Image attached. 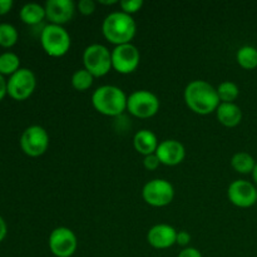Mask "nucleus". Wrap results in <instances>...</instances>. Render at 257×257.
<instances>
[{"label": "nucleus", "instance_id": "1", "mask_svg": "<svg viewBox=\"0 0 257 257\" xmlns=\"http://www.w3.org/2000/svg\"><path fill=\"white\" fill-rule=\"evenodd\" d=\"M183 98L192 112L200 115H207L216 112L220 105L217 89L206 80H192L185 88Z\"/></svg>", "mask_w": 257, "mask_h": 257}, {"label": "nucleus", "instance_id": "2", "mask_svg": "<svg viewBox=\"0 0 257 257\" xmlns=\"http://www.w3.org/2000/svg\"><path fill=\"white\" fill-rule=\"evenodd\" d=\"M102 32L105 39L117 47V45L131 43L137 33V24L132 15L125 14L119 10V12L110 13L104 18Z\"/></svg>", "mask_w": 257, "mask_h": 257}, {"label": "nucleus", "instance_id": "3", "mask_svg": "<svg viewBox=\"0 0 257 257\" xmlns=\"http://www.w3.org/2000/svg\"><path fill=\"white\" fill-rule=\"evenodd\" d=\"M128 95L117 85L104 84L92 94V104L97 112L108 117H117L127 110Z\"/></svg>", "mask_w": 257, "mask_h": 257}, {"label": "nucleus", "instance_id": "4", "mask_svg": "<svg viewBox=\"0 0 257 257\" xmlns=\"http://www.w3.org/2000/svg\"><path fill=\"white\" fill-rule=\"evenodd\" d=\"M40 44L48 55L60 58L67 54L70 49L72 40L64 27L49 23L40 32Z\"/></svg>", "mask_w": 257, "mask_h": 257}, {"label": "nucleus", "instance_id": "5", "mask_svg": "<svg viewBox=\"0 0 257 257\" xmlns=\"http://www.w3.org/2000/svg\"><path fill=\"white\" fill-rule=\"evenodd\" d=\"M83 64L93 77H104L112 69V50L105 45L94 43L83 52Z\"/></svg>", "mask_w": 257, "mask_h": 257}, {"label": "nucleus", "instance_id": "6", "mask_svg": "<svg viewBox=\"0 0 257 257\" xmlns=\"http://www.w3.org/2000/svg\"><path fill=\"white\" fill-rule=\"evenodd\" d=\"M160 98L155 93L146 89L135 90L128 95L127 110L135 117L146 119L157 114L160 110Z\"/></svg>", "mask_w": 257, "mask_h": 257}, {"label": "nucleus", "instance_id": "7", "mask_svg": "<svg viewBox=\"0 0 257 257\" xmlns=\"http://www.w3.org/2000/svg\"><path fill=\"white\" fill-rule=\"evenodd\" d=\"M19 145L23 152L29 157H40L49 148V135L42 125H29L23 131Z\"/></svg>", "mask_w": 257, "mask_h": 257}, {"label": "nucleus", "instance_id": "8", "mask_svg": "<svg viewBox=\"0 0 257 257\" xmlns=\"http://www.w3.org/2000/svg\"><path fill=\"white\" fill-rule=\"evenodd\" d=\"M142 197L145 202L152 207H165L175 198V188L170 181L155 178L143 186Z\"/></svg>", "mask_w": 257, "mask_h": 257}, {"label": "nucleus", "instance_id": "9", "mask_svg": "<svg viewBox=\"0 0 257 257\" xmlns=\"http://www.w3.org/2000/svg\"><path fill=\"white\" fill-rule=\"evenodd\" d=\"M8 95L14 100H25L37 88V77L29 68H20L8 79Z\"/></svg>", "mask_w": 257, "mask_h": 257}, {"label": "nucleus", "instance_id": "10", "mask_svg": "<svg viewBox=\"0 0 257 257\" xmlns=\"http://www.w3.org/2000/svg\"><path fill=\"white\" fill-rule=\"evenodd\" d=\"M48 245L55 257H72L78 248V238L69 227L60 226L50 232Z\"/></svg>", "mask_w": 257, "mask_h": 257}, {"label": "nucleus", "instance_id": "11", "mask_svg": "<svg viewBox=\"0 0 257 257\" xmlns=\"http://www.w3.org/2000/svg\"><path fill=\"white\" fill-rule=\"evenodd\" d=\"M140 49L132 43L117 45L112 50V67L120 74L133 73L140 65Z\"/></svg>", "mask_w": 257, "mask_h": 257}, {"label": "nucleus", "instance_id": "12", "mask_svg": "<svg viewBox=\"0 0 257 257\" xmlns=\"http://www.w3.org/2000/svg\"><path fill=\"white\" fill-rule=\"evenodd\" d=\"M227 197L232 205L240 208L252 207L257 202V190L251 182L236 180L227 188Z\"/></svg>", "mask_w": 257, "mask_h": 257}, {"label": "nucleus", "instance_id": "13", "mask_svg": "<svg viewBox=\"0 0 257 257\" xmlns=\"http://www.w3.org/2000/svg\"><path fill=\"white\" fill-rule=\"evenodd\" d=\"M44 8L50 24L62 27L73 19L75 13V4L73 0H48Z\"/></svg>", "mask_w": 257, "mask_h": 257}, {"label": "nucleus", "instance_id": "14", "mask_svg": "<svg viewBox=\"0 0 257 257\" xmlns=\"http://www.w3.org/2000/svg\"><path fill=\"white\" fill-rule=\"evenodd\" d=\"M177 231L173 226L167 223H158L150 228L147 233V241L153 248L157 250H166L172 247L176 243Z\"/></svg>", "mask_w": 257, "mask_h": 257}, {"label": "nucleus", "instance_id": "15", "mask_svg": "<svg viewBox=\"0 0 257 257\" xmlns=\"http://www.w3.org/2000/svg\"><path fill=\"white\" fill-rule=\"evenodd\" d=\"M156 155L160 158L161 165L177 166L185 160V146L176 140H165L158 145Z\"/></svg>", "mask_w": 257, "mask_h": 257}, {"label": "nucleus", "instance_id": "16", "mask_svg": "<svg viewBox=\"0 0 257 257\" xmlns=\"http://www.w3.org/2000/svg\"><path fill=\"white\" fill-rule=\"evenodd\" d=\"M160 141H158L157 136L150 130H141L133 137V146L135 150L137 151L140 155L150 156L156 153L157 151Z\"/></svg>", "mask_w": 257, "mask_h": 257}, {"label": "nucleus", "instance_id": "17", "mask_svg": "<svg viewBox=\"0 0 257 257\" xmlns=\"http://www.w3.org/2000/svg\"><path fill=\"white\" fill-rule=\"evenodd\" d=\"M218 122L228 128L236 127L242 120V110L236 103H220L216 109Z\"/></svg>", "mask_w": 257, "mask_h": 257}, {"label": "nucleus", "instance_id": "18", "mask_svg": "<svg viewBox=\"0 0 257 257\" xmlns=\"http://www.w3.org/2000/svg\"><path fill=\"white\" fill-rule=\"evenodd\" d=\"M20 20L27 25H38L47 18L44 5L39 3H27L19 12Z\"/></svg>", "mask_w": 257, "mask_h": 257}, {"label": "nucleus", "instance_id": "19", "mask_svg": "<svg viewBox=\"0 0 257 257\" xmlns=\"http://www.w3.org/2000/svg\"><path fill=\"white\" fill-rule=\"evenodd\" d=\"M256 163L255 158L247 152H237L231 158V167L241 175L252 173Z\"/></svg>", "mask_w": 257, "mask_h": 257}, {"label": "nucleus", "instance_id": "20", "mask_svg": "<svg viewBox=\"0 0 257 257\" xmlns=\"http://www.w3.org/2000/svg\"><path fill=\"white\" fill-rule=\"evenodd\" d=\"M236 60L243 69H255L257 68V49L252 45H243L236 53Z\"/></svg>", "mask_w": 257, "mask_h": 257}, {"label": "nucleus", "instance_id": "21", "mask_svg": "<svg viewBox=\"0 0 257 257\" xmlns=\"http://www.w3.org/2000/svg\"><path fill=\"white\" fill-rule=\"evenodd\" d=\"M20 69V58L14 52H4L0 54V74L13 75Z\"/></svg>", "mask_w": 257, "mask_h": 257}, {"label": "nucleus", "instance_id": "22", "mask_svg": "<svg viewBox=\"0 0 257 257\" xmlns=\"http://www.w3.org/2000/svg\"><path fill=\"white\" fill-rule=\"evenodd\" d=\"M216 89H217V94L221 103H235V100L240 95V88H238V85L236 83L230 82V80L220 83Z\"/></svg>", "mask_w": 257, "mask_h": 257}, {"label": "nucleus", "instance_id": "23", "mask_svg": "<svg viewBox=\"0 0 257 257\" xmlns=\"http://www.w3.org/2000/svg\"><path fill=\"white\" fill-rule=\"evenodd\" d=\"M93 82H94L93 74H90L84 68L75 70L72 75V87L79 92H85L89 89L93 85Z\"/></svg>", "mask_w": 257, "mask_h": 257}, {"label": "nucleus", "instance_id": "24", "mask_svg": "<svg viewBox=\"0 0 257 257\" xmlns=\"http://www.w3.org/2000/svg\"><path fill=\"white\" fill-rule=\"evenodd\" d=\"M19 39L18 29L10 23H2L0 24V47L12 48L14 47Z\"/></svg>", "mask_w": 257, "mask_h": 257}, {"label": "nucleus", "instance_id": "25", "mask_svg": "<svg viewBox=\"0 0 257 257\" xmlns=\"http://www.w3.org/2000/svg\"><path fill=\"white\" fill-rule=\"evenodd\" d=\"M143 4H145L143 0H122V2H119V7L122 12L125 13V14L132 15V17L133 14H136V13L142 9Z\"/></svg>", "mask_w": 257, "mask_h": 257}, {"label": "nucleus", "instance_id": "26", "mask_svg": "<svg viewBox=\"0 0 257 257\" xmlns=\"http://www.w3.org/2000/svg\"><path fill=\"white\" fill-rule=\"evenodd\" d=\"M77 8L83 15H92L95 12V3L93 0H80Z\"/></svg>", "mask_w": 257, "mask_h": 257}, {"label": "nucleus", "instance_id": "27", "mask_svg": "<svg viewBox=\"0 0 257 257\" xmlns=\"http://www.w3.org/2000/svg\"><path fill=\"white\" fill-rule=\"evenodd\" d=\"M160 165H161V161L160 158L157 157L156 153H153V155H150V156H146V157L143 158V166H145L146 170L148 171H156L158 167H160Z\"/></svg>", "mask_w": 257, "mask_h": 257}, {"label": "nucleus", "instance_id": "28", "mask_svg": "<svg viewBox=\"0 0 257 257\" xmlns=\"http://www.w3.org/2000/svg\"><path fill=\"white\" fill-rule=\"evenodd\" d=\"M191 242V235L187 232V231H177V238H176V243L182 247H188Z\"/></svg>", "mask_w": 257, "mask_h": 257}, {"label": "nucleus", "instance_id": "29", "mask_svg": "<svg viewBox=\"0 0 257 257\" xmlns=\"http://www.w3.org/2000/svg\"><path fill=\"white\" fill-rule=\"evenodd\" d=\"M177 257H202V253H201L200 250H197L196 247H188L183 248L180 253H178Z\"/></svg>", "mask_w": 257, "mask_h": 257}, {"label": "nucleus", "instance_id": "30", "mask_svg": "<svg viewBox=\"0 0 257 257\" xmlns=\"http://www.w3.org/2000/svg\"><path fill=\"white\" fill-rule=\"evenodd\" d=\"M14 7L13 0H0V15H5Z\"/></svg>", "mask_w": 257, "mask_h": 257}, {"label": "nucleus", "instance_id": "31", "mask_svg": "<svg viewBox=\"0 0 257 257\" xmlns=\"http://www.w3.org/2000/svg\"><path fill=\"white\" fill-rule=\"evenodd\" d=\"M8 79H5L4 75L0 74V102L5 98V95L8 94Z\"/></svg>", "mask_w": 257, "mask_h": 257}, {"label": "nucleus", "instance_id": "32", "mask_svg": "<svg viewBox=\"0 0 257 257\" xmlns=\"http://www.w3.org/2000/svg\"><path fill=\"white\" fill-rule=\"evenodd\" d=\"M8 235V225H7V221L4 220L3 216H0V243L5 240Z\"/></svg>", "mask_w": 257, "mask_h": 257}, {"label": "nucleus", "instance_id": "33", "mask_svg": "<svg viewBox=\"0 0 257 257\" xmlns=\"http://www.w3.org/2000/svg\"><path fill=\"white\" fill-rule=\"evenodd\" d=\"M99 4H103V5H113V4H119V2H117V0H109V2H104V0H99Z\"/></svg>", "mask_w": 257, "mask_h": 257}, {"label": "nucleus", "instance_id": "34", "mask_svg": "<svg viewBox=\"0 0 257 257\" xmlns=\"http://www.w3.org/2000/svg\"><path fill=\"white\" fill-rule=\"evenodd\" d=\"M251 175H252V178H253V181H255V182L257 183V163H256L255 168H253V172L251 173Z\"/></svg>", "mask_w": 257, "mask_h": 257}]
</instances>
